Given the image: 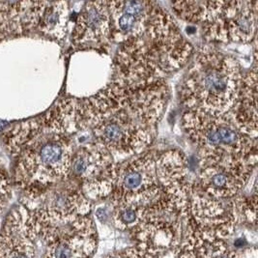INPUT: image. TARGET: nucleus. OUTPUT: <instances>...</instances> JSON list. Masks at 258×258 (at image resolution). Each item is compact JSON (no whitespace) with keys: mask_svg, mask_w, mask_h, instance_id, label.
<instances>
[{"mask_svg":"<svg viewBox=\"0 0 258 258\" xmlns=\"http://www.w3.org/2000/svg\"><path fill=\"white\" fill-rule=\"evenodd\" d=\"M166 86H135L112 81L82 102L77 100L75 132H90L112 155L134 156L152 142L166 102Z\"/></svg>","mask_w":258,"mask_h":258,"instance_id":"1","label":"nucleus"},{"mask_svg":"<svg viewBox=\"0 0 258 258\" xmlns=\"http://www.w3.org/2000/svg\"><path fill=\"white\" fill-rule=\"evenodd\" d=\"M242 79L236 59L211 47H204L182 85V104L190 111L224 114L236 103Z\"/></svg>","mask_w":258,"mask_h":258,"instance_id":"2","label":"nucleus"},{"mask_svg":"<svg viewBox=\"0 0 258 258\" xmlns=\"http://www.w3.org/2000/svg\"><path fill=\"white\" fill-rule=\"evenodd\" d=\"M189 218V200L177 198L162 188L160 196L144 208L140 223L130 232L146 257L176 251L182 240V225Z\"/></svg>","mask_w":258,"mask_h":258,"instance_id":"3","label":"nucleus"},{"mask_svg":"<svg viewBox=\"0 0 258 258\" xmlns=\"http://www.w3.org/2000/svg\"><path fill=\"white\" fill-rule=\"evenodd\" d=\"M188 139L199 152H216L248 157L257 154V141L245 135L235 123L231 110L211 115L188 110L182 120Z\"/></svg>","mask_w":258,"mask_h":258,"instance_id":"4","label":"nucleus"},{"mask_svg":"<svg viewBox=\"0 0 258 258\" xmlns=\"http://www.w3.org/2000/svg\"><path fill=\"white\" fill-rule=\"evenodd\" d=\"M200 154V188L218 200L233 199L245 188L257 164V154L248 157L216 152Z\"/></svg>","mask_w":258,"mask_h":258,"instance_id":"5","label":"nucleus"},{"mask_svg":"<svg viewBox=\"0 0 258 258\" xmlns=\"http://www.w3.org/2000/svg\"><path fill=\"white\" fill-rule=\"evenodd\" d=\"M156 159L153 153H140L115 164L109 195L113 207L129 203L147 205L160 196L162 186L157 176Z\"/></svg>","mask_w":258,"mask_h":258,"instance_id":"6","label":"nucleus"},{"mask_svg":"<svg viewBox=\"0 0 258 258\" xmlns=\"http://www.w3.org/2000/svg\"><path fill=\"white\" fill-rule=\"evenodd\" d=\"M51 135L33 142L24 153L26 174L41 184H49L69 175L73 146L64 134Z\"/></svg>","mask_w":258,"mask_h":258,"instance_id":"7","label":"nucleus"},{"mask_svg":"<svg viewBox=\"0 0 258 258\" xmlns=\"http://www.w3.org/2000/svg\"><path fill=\"white\" fill-rule=\"evenodd\" d=\"M114 166L112 154L94 141L73 156L69 173L82 182V191L87 199H106L112 190Z\"/></svg>","mask_w":258,"mask_h":258,"instance_id":"8","label":"nucleus"},{"mask_svg":"<svg viewBox=\"0 0 258 258\" xmlns=\"http://www.w3.org/2000/svg\"><path fill=\"white\" fill-rule=\"evenodd\" d=\"M67 222L64 223V227L58 228L56 223L47 218L41 228L39 237L47 245V256H92L97 246V234L93 222L86 216L77 217L71 221L68 227H65Z\"/></svg>","mask_w":258,"mask_h":258,"instance_id":"9","label":"nucleus"},{"mask_svg":"<svg viewBox=\"0 0 258 258\" xmlns=\"http://www.w3.org/2000/svg\"><path fill=\"white\" fill-rule=\"evenodd\" d=\"M189 216L197 226L207 234L226 239L233 234L236 225L231 202L205 194L198 184H192L189 195Z\"/></svg>","mask_w":258,"mask_h":258,"instance_id":"10","label":"nucleus"},{"mask_svg":"<svg viewBox=\"0 0 258 258\" xmlns=\"http://www.w3.org/2000/svg\"><path fill=\"white\" fill-rule=\"evenodd\" d=\"M111 28L121 41L141 36L147 28L155 7L150 0H106Z\"/></svg>","mask_w":258,"mask_h":258,"instance_id":"11","label":"nucleus"},{"mask_svg":"<svg viewBox=\"0 0 258 258\" xmlns=\"http://www.w3.org/2000/svg\"><path fill=\"white\" fill-rule=\"evenodd\" d=\"M111 36L110 15L106 0H90L80 13L73 34L76 46L104 44Z\"/></svg>","mask_w":258,"mask_h":258,"instance_id":"12","label":"nucleus"},{"mask_svg":"<svg viewBox=\"0 0 258 258\" xmlns=\"http://www.w3.org/2000/svg\"><path fill=\"white\" fill-rule=\"evenodd\" d=\"M158 180L166 192L189 200L192 184L188 181V158L180 150H168L156 159Z\"/></svg>","mask_w":258,"mask_h":258,"instance_id":"13","label":"nucleus"},{"mask_svg":"<svg viewBox=\"0 0 258 258\" xmlns=\"http://www.w3.org/2000/svg\"><path fill=\"white\" fill-rule=\"evenodd\" d=\"M222 16L226 21L223 30L225 40L230 38L238 43H248L255 37L257 0H229Z\"/></svg>","mask_w":258,"mask_h":258,"instance_id":"14","label":"nucleus"},{"mask_svg":"<svg viewBox=\"0 0 258 258\" xmlns=\"http://www.w3.org/2000/svg\"><path fill=\"white\" fill-rule=\"evenodd\" d=\"M235 123L245 135L256 139L257 119V68L249 71L242 79L238 98L231 108Z\"/></svg>","mask_w":258,"mask_h":258,"instance_id":"15","label":"nucleus"},{"mask_svg":"<svg viewBox=\"0 0 258 258\" xmlns=\"http://www.w3.org/2000/svg\"><path fill=\"white\" fill-rule=\"evenodd\" d=\"M178 257H226L238 256L231 252L223 239H219L200 230L194 220L188 218L184 242L174 254Z\"/></svg>","mask_w":258,"mask_h":258,"instance_id":"16","label":"nucleus"},{"mask_svg":"<svg viewBox=\"0 0 258 258\" xmlns=\"http://www.w3.org/2000/svg\"><path fill=\"white\" fill-rule=\"evenodd\" d=\"M227 0H172L177 15L185 21L215 24L223 14Z\"/></svg>","mask_w":258,"mask_h":258,"instance_id":"17","label":"nucleus"},{"mask_svg":"<svg viewBox=\"0 0 258 258\" xmlns=\"http://www.w3.org/2000/svg\"><path fill=\"white\" fill-rule=\"evenodd\" d=\"M69 21V6L65 0H53L47 5L40 20L41 31L50 38L62 39L67 30Z\"/></svg>","mask_w":258,"mask_h":258,"instance_id":"18","label":"nucleus"},{"mask_svg":"<svg viewBox=\"0 0 258 258\" xmlns=\"http://www.w3.org/2000/svg\"><path fill=\"white\" fill-rule=\"evenodd\" d=\"M145 206L136 203L114 206L112 213L114 225L120 230L131 231L141 222Z\"/></svg>","mask_w":258,"mask_h":258,"instance_id":"19","label":"nucleus"},{"mask_svg":"<svg viewBox=\"0 0 258 258\" xmlns=\"http://www.w3.org/2000/svg\"><path fill=\"white\" fill-rule=\"evenodd\" d=\"M231 201L236 223L256 224L257 222V194L256 191L249 199L237 195Z\"/></svg>","mask_w":258,"mask_h":258,"instance_id":"20","label":"nucleus"}]
</instances>
